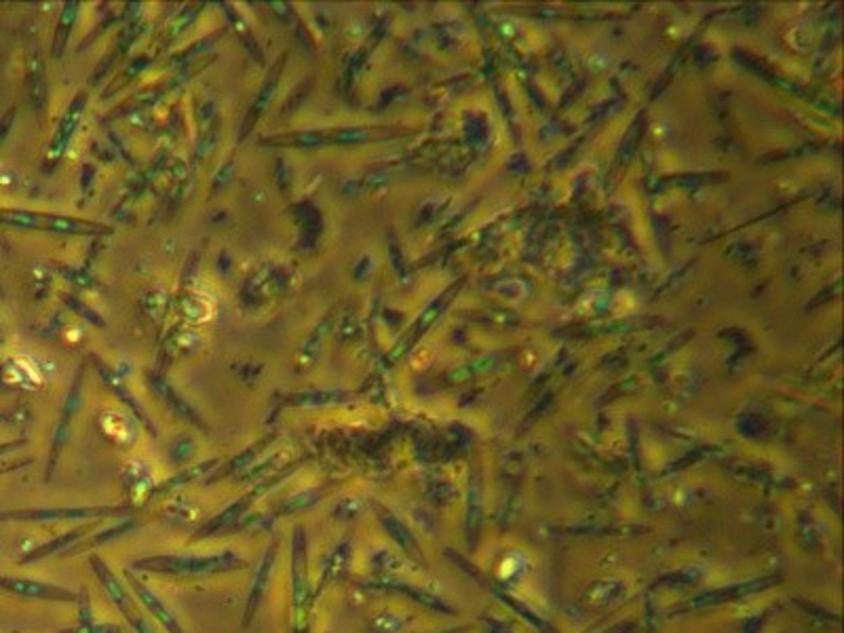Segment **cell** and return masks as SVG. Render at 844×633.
Masks as SVG:
<instances>
[{"instance_id": "cell-1", "label": "cell", "mask_w": 844, "mask_h": 633, "mask_svg": "<svg viewBox=\"0 0 844 633\" xmlns=\"http://www.w3.org/2000/svg\"><path fill=\"white\" fill-rule=\"evenodd\" d=\"M245 562L233 551H224L216 555H152L133 562V568L159 572V574H182V577H195V574H220L243 568Z\"/></svg>"}, {"instance_id": "cell-2", "label": "cell", "mask_w": 844, "mask_h": 633, "mask_svg": "<svg viewBox=\"0 0 844 633\" xmlns=\"http://www.w3.org/2000/svg\"><path fill=\"white\" fill-rule=\"evenodd\" d=\"M129 513V507H83V509H24L0 513V522H55V520H104Z\"/></svg>"}, {"instance_id": "cell-3", "label": "cell", "mask_w": 844, "mask_h": 633, "mask_svg": "<svg viewBox=\"0 0 844 633\" xmlns=\"http://www.w3.org/2000/svg\"><path fill=\"white\" fill-rule=\"evenodd\" d=\"M0 589L13 593L19 598L28 600H45V602H76L79 596L66 587H57L51 583L34 581V579H15V577H0Z\"/></svg>"}, {"instance_id": "cell-4", "label": "cell", "mask_w": 844, "mask_h": 633, "mask_svg": "<svg viewBox=\"0 0 844 633\" xmlns=\"http://www.w3.org/2000/svg\"><path fill=\"white\" fill-rule=\"evenodd\" d=\"M91 566H93V572L98 574V579H100V583L104 585V589L108 591V596L112 598V602L117 604L119 608H121V612L123 615L129 619V623H131V627L136 629L138 633H152L150 629H148V625H146V621L142 619V615H138L136 610L131 608V596H129V591H127V587L114 577L112 574V570L100 560V558H91Z\"/></svg>"}, {"instance_id": "cell-5", "label": "cell", "mask_w": 844, "mask_h": 633, "mask_svg": "<svg viewBox=\"0 0 844 633\" xmlns=\"http://www.w3.org/2000/svg\"><path fill=\"white\" fill-rule=\"evenodd\" d=\"M0 222L11 224V226H22V228H47V230H76L79 226H93V224L76 222L70 218L32 214V211H22V209H0Z\"/></svg>"}, {"instance_id": "cell-6", "label": "cell", "mask_w": 844, "mask_h": 633, "mask_svg": "<svg viewBox=\"0 0 844 633\" xmlns=\"http://www.w3.org/2000/svg\"><path fill=\"white\" fill-rule=\"evenodd\" d=\"M127 574V583H129V587L133 589V593H136L138 596V600L142 602V606H146V610L150 612L152 617H155L169 633H184V629L180 627V623H178V619L171 615V612L167 610V606L163 604V600H159L155 593H152L142 581H138L136 577H133V574L127 570L125 572Z\"/></svg>"}, {"instance_id": "cell-7", "label": "cell", "mask_w": 844, "mask_h": 633, "mask_svg": "<svg viewBox=\"0 0 844 633\" xmlns=\"http://www.w3.org/2000/svg\"><path fill=\"white\" fill-rule=\"evenodd\" d=\"M275 555H277V545H271V547H268L266 555H264V560H262L260 570L256 572L254 587H252V596H249L247 606H245V619H243V625H249V623H252V619H254V615H256L258 604H260V598L264 596V587H266V581H268V574H271V570H273Z\"/></svg>"}, {"instance_id": "cell-8", "label": "cell", "mask_w": 844, "mask_h": 633, "mask_svg": "<svg viewBox=\"0 0 844 633\" xmlns=\"http://www.w3.org/2000/svg\"><path fill=\"white\" fill-rule=\"evenodd\" d=\"M87 532H89V528H87V526L68 530V532H64L62 536H55V539H53L51 543H47V545H43V547H38L36 551H32L30 555H26V558H24L22 562H24V564H26V562H36V560H41V558H47V555H53V553H57V551L68 549V547H72L76 541L83 539V536H85Z\"/></svg>"}, {"instance_id": "cell-9", "label": "cell", "mask_w": 844, "mask_h": 633, "mask_svg": "<svg viewBox=\"0 0 844 633\" xmlns=\"http://www.w3.org/2000/svg\"><path fill=\"white\" fill-rule=\"evenodd\" d=\"M306 593V566H304V534L302 528H296L294 534V598L300 606Z\"/></svg>"}, {"instance_id": "cell-10", "label": "cell", "mask_w": 844, "mask_h": 633, "mask_svg": "<svg viewBox=\"0 0 844 633\" xmlns=\"http://www.w3.org/2000/svg\"><path fill=\"white\" fill-rule=\"evenodd\" d=\"M13 117H15V112L13 110H9L3 119H0V146L5 144V140H7V136H9V129H11V123H13Z\"/></svg>"}, {"instance_id": "cell-11", "label": "cell", "mask_w": 844, "mask_h": 633, "mask_svg": "<svg viewBox=\"0 0 844 633\" xmlns=\"http://www.w3.org/2000/svg\"><path fill=\"white\" fill-rule=\"evenodd\" d=\"M22 444H24V441H11V444H3V446H0V456L11 452V450H15L17 446H22Z\"/></svg>"}]
</instances>
